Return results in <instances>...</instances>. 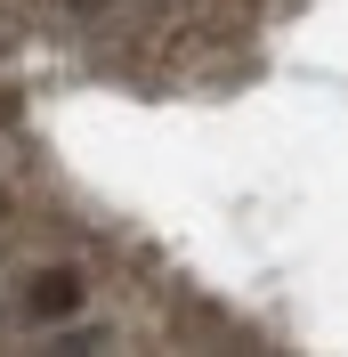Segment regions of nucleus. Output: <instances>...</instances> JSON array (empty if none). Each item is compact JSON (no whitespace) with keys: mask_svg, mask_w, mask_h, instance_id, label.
<instances>
[{"mask_svg":"<svg viewBox=\"0 0 348 357\" xmlns=\"http://www.w3.org/2000/svg\"><path fill=\"white\" fill-rule=\"evenodd\" d=\"M89 309H97V276L73 252H49V260L17 268V284H8V317H17L24 333H57V325H73Z\"/></svg>","mask_w":348,"mask_h":357,"instance_id":"1","label":"nucleus"},{"mask_svg":"<svg viewBox=\"0 0 348 357\" xmlns=\"http://www.w3.org/2000/svg\"><path fill=\"white\" fill-rule=\"evenodd\" d=\"M0 49H8V17H0Z\"/></svg>","mask_w":348,"mask_h":357,"instance_id":"4","label":"nucleus"},{"mask_svg":"<svg viewBox=\"0 0 348 357\" xmlns=\"http://www.w3.org/2000/svg\"><path fill=\"white\" fill-rule=\"evenodd\" d=\"M0 268H8V260H0Z\"/></svg>","mask_w":348,"mask_h":357,"instance_id":"5","label":"nucleus"},{"mask_svg":"<svg viewBox=\"0 0 348 357\" xmlns=\"http://www.w3.org/2000/svg\"><path fill=\"white\" fill-rule=\"evenodd\" d=\"M73 24H106V17H122V0H57Z\"/></svg>","mask_w":348,"mask_h":357,"instance_id":"2","label":"nucleus"},{"mask_svg":"<svg viewBox=\"0 0 348 357\" xmlns=\"http://www.w3.org/2000/svg\"><path fill=\"white\" fill-rule=\"evenodd\" d=\"M17 122H24V98H17V89H0V130H17Z\"/></svg>","mask_w":348,"mask_h":357,"instance_id":"3","label":"nucleus"}]
</instances>
